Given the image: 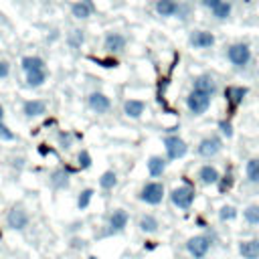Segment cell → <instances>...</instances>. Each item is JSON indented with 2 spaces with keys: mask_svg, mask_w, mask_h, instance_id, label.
Masks as SVG:
<instances>
[{
  "mask_svg": "<svg viewBox=\"0 0 259 259\" xmlns=\"http://www.w3.org/2000/svg\"><path fill=\"white\" fill-rule=\"evenodd\" d=\"M57 140L63 150H69L73 146V134H69V132H57Z\"/></svg>",
  "mask_w": 259,
  "mask_h": 259,
  "instance_id": "d6a6232c",
  "label": "cell"
},
{
  "mask_svg": "<svg viewBox=\"0 0 259 259\" xmlns=\"http://www.w3.org/2000/svg\"><path fill=\"white\" fill-rule=\"evenodd\" d=\"M245 176L251 184H259V158H251L245 166Z\"/></svg>",
  "mask_w": 259,
  "mask_h": 259,
  "instance_id": "484cf974",
  "label": "cell"
},
{
  "mask_svg": "<svg viewBox=\"0 0 259 259\" xmlns=\"http://www.w3.org/2000/svg\"><path fill=\"white\" fill-rule=\"evenodd\" d=\"M99 186H101V190H105V192L113 190V188L117 186V172H115V170H105V172L99 176Z\"/></svg>",
  "mask_w": 259,
  "mask_h": 259,
  "instance_id": "cb8c5ba5",
  "label": "cell"
},
{
  "mask_svg": "<svg viewBox=\"0 0 259 259\" xmlns=\"http://www.w3.org/2000/svg\"><path fill=\"white\" fill-rule=\"evenodd\" d=\"M194 198H196V192H194L192 184L186 182V180H184L182 186H178L170 192V202L180 210H190L192 204H194Z\"/></svg>",
  "mask_w": 259,
  "mask_h": 259,
  "instance_id": "3957f363",
  "label": "cell"
},
{
  "mask_svg": "<svg viewBox=\"0 0 259 259\" xmlns=\"http://www.w3.org/2000/svg\"><path fill=\"white\" fill-rule=\"evenodd\" d=\"M91 12H93V6H91V2H85V0L75 2V4L71 6V14H73L75 18H79V20L89 18V16H91Z\"/></svg>",
  "mask_w": 259,
  "mask_h": 259,
  "instance_id": "603a6c76",
  "label": "cell"
},
{
  "mask_svg": "<svg viewBox=\"0 0 259 259\" xmlns=\"http://www.w3.org/2000/svg\"><path fill=\"white\" fill-rule=\"evenodd\" d=\"M196 227L202 229V231H208V223H206V219H204V217H196Z\"/></svg>",
  "mask_w": 259,
  "mask_h": 259,
  "instance_id": "ab89813d",
  "label": "cell"
},
{
  "mask_svg": "<svg viewBox=\"0 0 259 259\" xmlns=\"http://www.w3.org/2000/svg\"><path fill=\"white\" fill-rule=\"evenodd\" d=\"M164 196H166V188H164V184L158 182V180L146 182V184L140 188V192H138V200H142V202L148 204V206H158V204H162Z\"/></svg>",
  "mask_w": 259,
  "mask_h": 259,
  "instance_id": "7a4b0ae2",
  "label": "cell"
},
{
  "mask_svg": "<svg viewBox=\"0 0 259 259\" xmlns=\"http://www.w3.org/2000/svg\"><path fill=\"white\" fill-rule=\"evenodd\" d=\"M233 184H235V176L231 174V168L219 178V182H217V188H219V194H227L231 188H233Z\"/></svg>",
  "mask_w": 259,
  "mask_h": 259,
  "instance_id": "f1b7e54d",
  "label": "cell"
},
{
  "mask_svg": "<svg viewBox=\"0 0 259 259\" xmlns=\"http://www.w3.org/2000/svg\"><path fill=\"white\" fill-rule=\"evenodd\" d=\"M8 73H10V65L6 61H0V79L8 77Z\"/></svg>",
  "mask_w": 259,
  "mask_h": 259,
  "instance_id": "74e56055",
  "label": "cell"
},
{
  "mask_svg": "<svg viewBox=\"0 0 259 259\" xmlns=\"http://www.w3.org/2000/svg\"><path fill=\"white\" fill-rule=\"evenodd\" d=\"M45 111H47V105L42 101H38V99H28V101L22 103V113L26 117H38Z\"/></svg>",
  "mask_w": 259,
  "mask_h": 259,
  "instance_id": "d6986e66",
  "label": "cell"
},
{
  "mask_svg": "<svg viewBox=\"0 0 259 259\" xmlns=\"http://www.w3.org/2000/svg\"><path fill=\"white\" fill-rule=\"evenodd\" d=\"M164 148H166V160L168 162H174V160H180L186 156L188 152V146L182 138L178 136H166L164 138Z\"/></svg>",
  "mask_w": 259,
  "mask_h": 259,
  "instance_id": "5b68a950",
  "label": "cell"
},
{
  "mask_svg": "<svg viewBox=\"0 0 259 259\" xmlns=\"http://www.w3.org/2000/svg\"><path fill=\"white\" fill-rule=\"evenodd\" d=\"M237 217H239V210H237L235 204H223V206L219 208V221H221V223H231V221H235Z\"/></svg>",
  "mask_w": 259,
  "mask_h": 259,
  "instance_id": "83f0119b",
  "label": "cell"
},
{
  "mask_svg": "<svg viewBox=\"0 0 259 259\" xmlns=\"http://www.w3.org/2000/svg\"><path fill=\"white\" fill-rule=\"evenodd\" d=\"M93 194H95L93 188H83V190L77 194V208H79V210H85V208L91 204Z\"/></svg>",
  "mask_w": 259,
  "mask_h": 259,
  "instance_id": "f546056e",
  "label": "cell"
},
{
  "mask_svg": "<svg viewBox=\"0 0 259 259\" xmlns=\"http://www.w3.org/2000/svg\"><path fill=\"white\" fill-rule=\"evenodd\" d=\"M196 178H198V182H200L202 186H210V184H217V182H219L221 174H219V170H217L214 166L204 164V166H200V168H198Z\"/></svg>",
  "mask_w": 259,
  "mask_h": 259,
  "instance_id": "4fadbf2b",
  "label": "cell"
},
{
  "mask_svg": "<svg viewBox=\"0 0 259 259\" xmlns=\"http://www.w3.org/2000/svg\"><path fill=\"white\" fill-rule=\"evenodd\" d=\"M227 59L235 67H245L251 61V49L245 42H235L227 49Z\"/></svg>",
  "mask_w": 259,
  "mask_h": 259,
  "instance_id": "8992f818",
  "label": "cell"
},
{
  "mask_svg": "<svg viewBox=\"0 0 259 259\" xmlns=\"http://www.w3.org/2000/svg\"><path fill=\"white\" fill-rule=\"evenodd\" d=\"M20 65H22V71L24 73H30V71H40L45 67V61L40 57H24L20 61Z\"/></svg>",
  "mask_w": 259,
  "mask_h": 259,
  "instance_id": "4316f807",
  "label": "cell"
},
{
  "mask_svg": "<svg viewBox=\"0 0 259 259\" xmlns=\"http://www.w3.org/2000/svg\"><path fill=\"white\" fill-rule=\"evenodd\" d=\"M14 132L8 127V125H4V123H0V140H4V142H14Z\"/></svg>",
  "mask_w": 259,
  "mask_h": 259,
  "instance_id": "8d00e7d4",
  "label": "cell"
},
{
  "mask_svg": "<svg viewBox=\"0 0 259 259\" xmlns=\"http://www.w3.org/2000/svg\"><path fill=\"white\" fill-rule=\"evenodd\" d=\"M221 148H223L221 138L208 136V138H202V140L198 142L196 152H198V156H202V158H212V156H217V154L221 152Z\"/></svg>",
  "mask_w": 259,
  "mask_h": 259,
  "instance_id": "9c48e42d",
  "label": "cell"
},
{
  "mask_svg": "<svg viewBox=\"0 0 259 259\" xmlns=\"http://www.w3.org/2000/svg\"><path fill=\"white\" fill-rule=\"evenodd\" d=\"M247 95V87H229L227 89V99H229V119L235 113L237 105L243 101V97Z\"/></svg>",
  "mask_w": 259,
  "mask_h": 259,
  "instance_id": "9a60e30c",
  "label": "cell"
},
{
  "mask_svg": "<svg viewBox=\"0 0 259 259\" xmlns=\"http://www.w3.org/2000/svg\"><path fill=\"white\" fill-rule=\"evenodd\" d=\"M144 249L146 251H156L158 249V243L156 241H144Z\"/></svg>",
  "mask_w": 259,
  "mask_h": 259,
  "instance_id": "60d3db41",
  "label": "cell"
},
{
  "mask_svg": "<svg viewBox=\"0 0 259 259\" xmlns=\"http://www.w3.org/2000/svg\"><path fill=\"white\" fill-rule=\"evenodd\" d=\"M190 45L194 49H210L214 45V36L208 30H194L190 34Z\"/></svg>",
  "mask_w": 259,
  "mask_h": 259,
  "instance_id": "5bb4252c",
  "label": "cell"
},
{
  "mask_svg": "<svg viewBox=\"0 0 259 259\" xmlns=\"http://www.w3.org/2000/svg\"><path fill=\"white\" fill-rule=\"evenodd\" d=\"M77 162H79V170L91 168V156H89V152H87V150H81V152L77 154Z\"/></svg>",
  "mask_w": 259,
  "mask_h": 259,
  "instance_id": "836d02e7",
  "label": "cell"
},
{
  "mask_svg": "<svg viewBox=\"0 0 259 259\" xmlns=\"http://www.w3.org/2000/svg\"><path fill=\"white\" fill-rule=\"evenodd\" d=\"M237 249L243 259H259V239H243Z\"/></svg>",
  "mask_w": 259,
  "mask_h": 259,
  "instance_id": "7c38bea8",
  "label": "cell"
},
{
  "mask_svg": "<svg viewBox=\"0 0 259 259\" xmlns=\"http://www.w3.org/2000/svg\"><path fill=\"white\" fill-rule=\"evenodd\" d=\"M81 42H83V30H73V34L69 36V45L73 49H79Z\"/></svg>",
  "mask_w": 259,
  "mask_h": 259,
  "instance_id": "d590c367",
  "label": "cell"
},
{
  "mask_svg": "<svg viewBox=\"0 0 259 259\" xmlns=\"http://www.w3.org/2000/svg\"><path fill=\"white\" fill-rule=\"evenodd\" d=\"M192 91H200V93L212 97V95L217 93V85H214V81H212L210 75H198V77L192 81Z\"/></svg>",
  "mask_w": 259,
  "mask_h": 259,
  "instance_id": "8fae6325",
  "label": "cell"
},
{
  "mask_svg": "<svg viewBox=\"0 0 259 259\" xmlns=\"http://www.w3.org/2000/svg\"><path fill=\"white\" fill-rule=\"evenodd\" d=\"M127 223H130V212L125 208H113L107 217V225H105V231L101 233V237H113V235L123 233Z\"/></svg>",
  "mask_w": 259,
  "mask_h": 259,
  "instance_id": "277c9868",
  "label": "cell"
},
{
  "mask_svg": "<svg viewBox=\"0 0 259 259\" xmlns=\"http://www.w3.org/2000/svg\"><path fill=\"white\" fill-rule=\"evenodd\" d=\"M231 14V4L227 2V0H223L214 10H212V16L217 18V20H223V18H227Z\"/></svg>",
  "mask_w": 259,
  "mask_h": 259,
  "instance_id": "1f68e13d",
  "label": "cell"
},
{
  "mask_svg": "<svg viewBox=\"0 0 259 259\" xmlns=\"http://www.w3.org/2000/svg\"><path fill=\"white\" fill-rule=\"evenodd\" d=\"M186 107L194 113V115H202L208 107H210V97L200 93V91H190L186 95Z\"/></svg>",
  "mask_w": 259,
  "mask_h": 259,
  "instance_id": "ba28073f",
  "label": "cell"
},
{
  "mask_svg": "<svg viewBox=\"0 0 259 259\" xmlns=\"http://www.w3.org/2000/svg\"><path fill=\"white\" fill-rule=\"evenodd\" d=\"M69 172L65 170V168H57V170H53L51 172V186L55 188V190H65L67 186H69Z\"/></svg>",
  "mask_w": 259,
  "mask_h": 259,
  "instance_id": "ac0fdd59",
  "label": "cell"
},
{
  "mask_svg": "<svg viewBox=\"0 0 259 259\" xmlns=\"http://www.w3.org/2000/svg\"><path fill=\"white\" fill-rule=\"evenodd\" d=\"M45 79H47V73L40 69V71H30V73H26V85L28 87H40L42 83H45Z\"/></svg>",
  "mask_w": 259,
  "mask_h": 259,
  "instance_id": "4dcf8cb0",
  "label": "cell"
},
{
  "mask_svg": "<svg viewBox=\"0 0 259 259\" xmlns=\"http://www.w3.org/2000/svg\"><path fill=\"white\" fill-rule=\"evenodd\" d=\"M2 119H4V107L0 105V123H2Z\"/></svg>",
  "mask_w": 259,
  "mask_h": 259,
  "instance_id": "bcb514c9",
  "label": "cell"
},
{
  "mask_svg": "<svg viewBox=\"0 0 259 259\" xmlns=\"http://www.w3.org/2000/svg\"><path fill=\"white\" fill-rule=\"evenodd\" d=\"M53 123H55V119L51 117V119H47V121H45V127H49V125H53Z\"/></svg>",
  "mask_w": 259,
  "mask_h": 259,
  "instance_id": "f6af8a7d",
  "label": "cell"
},
{
  "mask_svg": "<svg viewBox=\"0 0 259 259\" xmlns=\"http://www.w3.org/2000/svg\"><path fill=\"white\" fill-rule=\"evenodd\" d=\"M138 229H140V233L156 235L160 231V221L154 214H142L140 221H138Z\"/></svg>",
  "mask_w": 259,
  "mask_h": 259,
  "instance_id": "2e32d148",
  "label": "cell"
},
{
  "mask_svg": "<svg viewBox=\"0 0 259 259\" xmlns=\"http://www.w3.org/2000/svg\"><path fill=\"white\" fill-rule=\"evenodd\" d=\"M103 47H105L109 53H119V51H123V47H125V38H123L119 32H109V34L105 36V40H103Z\"/></svg>",
  "mask_w": 259,
  "mask_h": 259,
  "instance_id": "ffe728a7",
  "label": "cell"
},
{
  "mask_svg": "<svg viewBox=\"0 0 259 259\" xmlns=\"http://www.w3.org/2000/svg\"><path fill=\"white\" fill-rule=\"evenodd\" d=\"M49 152H51V150L47 148V144H40V146H38V154H40V156H47Z\"/></svg>",
  "mask_w": 259,
  "mask_h": 259,
  "instance_id": "b9f144b4",
  "label": "cell"
},
{
  "mask_svg": "<svg viewBox=\"0 0 259 259\" xmlns=\"http://www.w3.org/2000/svg\"><path fill=\"white\" fill-rule=\"evenodd\" d=\"M212 243H214V233H212V231H206V233L192 235L190 239H186L184 249H186V253H188L192 259H204V257L208 255Z\"/></svg>",
  "mask_w": 259,
  "mask_h": 259,
  "instance_id": "6da1fadb",
  "label": "cell"
},
{
  "mask_svg": "<svg viewBox=\"0 0 259 259\" xmlns=\"http://www.w3.org/2000/svg\"><path fill=\"white\" fill-rule=\"evenodd\" d=\"M156 12L160 16H176L180 12V4L176 0H158L156 2Z\"/></svg>",
  "mask_w": 259,
  "mask_h": 259,
  "instance_id": "7402d4cb",
  "label": "cell"
},
{
  "mask_svg": "<svg viewBox=\"0 0 259 259\" xmlns=\"http://www.w3.org/2000/svg\"><path fill=\"white\" fill-rule=\"evenodd\" d=\"M243 219L249 227H257L259 225V204H247L243 208Z\"/></svg>",
  "mask_w": 259,
  "mask_h": 259,
  "instance_id": "d4e9b609",
  "label": "cell"
},
{
  "mask_svg": "<svg viewBox=\"0 0 259 259\" xmlns=\"http://www.w3.org/2000/svg\"><path fill=\"white\" fill-rule=\"evenodd\" d=\"M217 127L221 130V134H223L225 138H231V136H233V123H231V119H229V117H227V119H219Z\"/></svg>",
  "mask_w": 259,
  "mask_h": 259,
  "instance_id": "e575fe53",
  "label": "cell"
},
{
  "mask_svg": "<svg viewBox=\"0 0 259 259\" xmlns=\"http://www.w3.org/2000/svg\"><path fill=\"white\" fill-rule=\"evenodd\" d=\"M144 109H146V103L142 99H127L123 103V113L127 117H132V119H138L144 113Z\"/></svg>",
  "mask_w": 259,
  "mask_h": 259,
  "instance_id": "44dd1931",
  "label": "cell"
},
{
  "mask_svg": "<svg viewBox=\"0 0 259 259\" xmlns=\"http://www.w3.org/2000/svg\"><path fill=\"white\" fill-rule=\"evenodd\" d=\"M71 247L81 249V247H83V241H81V239H71Z\"/></svg>",
  "mask_w": 259,
  "mask_h": 259,
  "instance_id": "7bdbcfd3",
  "label": "cell"
},
{
  "mask_svg": "<svg viewBox=\"0 0 259 259\" xmlns=\"http://www.w3.org/2000/svg\"><path fill=\"white\" fill-rule=\"evenodd\" d=\"M87 105H89V109H93L95 113H107V111L111 109V99H109L105 93H101V91H93V93H89V97H87Z\"/></svg>",
  "mask_w": 259,
  "mask_h": 259,
  "instance_id": "30bf717a",
  "label": "cell"
},
{
  "mask_svg": "<svg viewBox=\"0 0 259 259\" xmlns=\"http://www.w3.org/2000/svg\"><path fill=\"white\" fill-rule=\"evenodd\" d=\"M221 2H223V0H200V4H202L204 8H210V10H214Z\"/></svg>",
  "mask_w": 259,
  "mask_h": 259,
  "instance_id": "f35d334b",
  "label": "cell"
},
{
  "mask_svg": "<svg viewBox=\"0 0 259 259\" xmlns=\"http://www.w3.org/2000/svg\"><path fill=\"white\" fill-rule=\"evenodd\" d=\"M24 164H26V160H22V158H16V160H14V166H16V168H22Z\"/></svg>",
  "mask_w": 259,
  "mask_h": 259,
  "instance_id": "ee69618b",
  "label": "cell"
},
{
  "mask_svg": "<svg viewBox=\"0 0 259 259\" xmlns=\"http://www.w3.org/2000/svg\"><path fill=\"white\" fill-rule=\"evenodd\" d=\"M28 223H30L28 212H26V208H22V206H14V208H10L8 214H6V227H8L10 231H24V229L28 227Z\"/></svg>",
  "mask_w": 259,
  "mask_h": 259,
  "instance_id": "52a82bcc",
  "label": "cell"
},
{
  "mask_svg": "<svg viewBox=\"0 0 259 259\" xmlns=\"http://www.w3.org/2000/svg\"><path fill=\"white\" fill-rule=\"evenodd\" d=\"M166 166H168V160L166 156H152L148 160V174L152 178H160L164 172H166Z\"/></svg>",
  "mask_w": 259,
  "mask_h": 259,
  "instance_id": "e0dca14e",
  "label": "cell"
},
{
  "mask_svg": "<svg viewBox=\"0 0 259 259\" xmlns=\"http://www.w3.org/2000/svg\"><path fill=\"white\" fill-rule=\"evenodd\" d=\"M87 259H99V257H97V255H89Z\"/></svg>",
  "mask_w": 259,
  "mask_h": 259,
  "instance_id": "7dc6e473",
  "label": "cell"
}]
</instances>
